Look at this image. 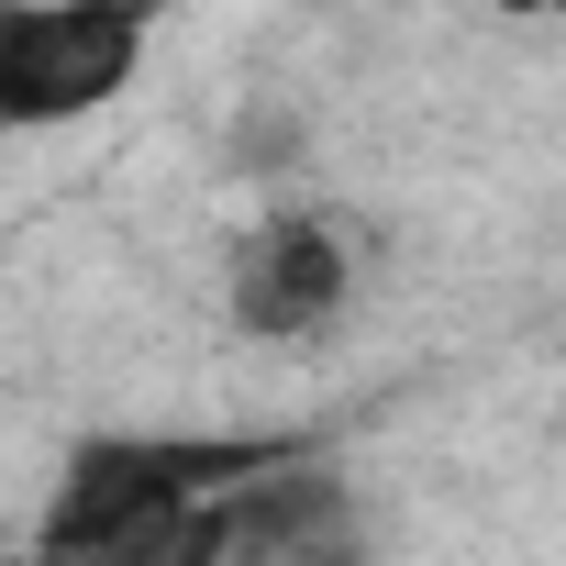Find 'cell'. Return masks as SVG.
I'll return each instance as SVG.
<instances>
[{
	"label": "cell",
	"mask_w": 566,
	"mask_h": 566,
	"mask_svg": "<svg viewBox=\"0 0 566 566\" xmlns=\"http://www.w3.org/2000/svg\"><path fill=\"white\" fill-rule=\"evenodd\" d=\"M356 222L345 211H266L255 233H233L222 255V312L255 334V345H312L345 301H356Z\"/></svg>",
	"instance_id": "3"
},
{
	"label": "cell",
	"mask_w": 566,
	"mask_h": 566,
	"mask_svg": "<svg viewBox=\"0 0 566 566\" xmlns=\"http://www.w3.org/2000/svg\"><path fill=\"white\" fill-rule=\"evenodd\" d=\"M290 145H301V112H233L222 123V167H244V178L290 167Z\"/></svg>",
	"instance_id": "5"
},
{
	"label": "cell",
	"mask_w": 566,
	"mask_h": 566,
	"mask_svg": "<svg viewBox=\"0 0 566 566\" xmlns=\"http://www.w3.org/2000/svg\"><path fill=\"white\" fill-rule=\"evenodd\" d=\"M277 566H378V522H367V500H334L312 533L277 544Z\"/></svg>",
	"instance_id": "4"
},
{
	"label": "cell",
	"mask_w": 566,
	"mask_h": 566,
	"mask_svg": "<svg viewBox=\"0 0 566 566\" xmlns=\"http://www.w3.org/2000/svg\"><path fill=\"white\" fill-rule=\"evenodd\" d=\"M323 433H78L45 511H34V566H78V555H112L134 544L145 522L167 511H200L244 478H266L277 455H301Z\"/></svg>",
	"instance_id": "1"
},
{
	"label": "cell",
	"mask_w": 566,
	"mask_h": 566,
	"mask_svg": "<svg viewBox=\"0 0 566 566\" xmlns=\"http://www.w3.org/2000/svg\"><path fill=\"white\" fill-rule=\"evenodd\" d=\"M156 0H0V134H67L145 67Z\"/></svg>",
	"instance_id": "2"
},
{
	"label": "cell",
	"mask_w": 566,
	"mask_h": 566,
	"mask_svg": "<svg viewBox=\"0 0 566 566\" xmlns=\"http://www.w3.org/2000/svg\"><path fill=\"white\" fill-rule=\"evenodd\" d=\"M500 12H566V0H500Z\"/></svg>",
	"instance_id": "6"
}]
</instances>
